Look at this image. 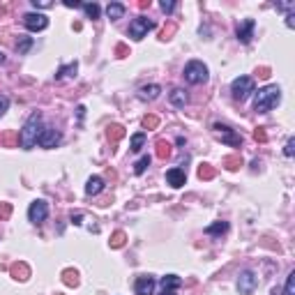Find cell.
I'll return each instance as SVG.
<instances>
[{
    "mask_svg": "<svg viewBox=\"0 0 295 295\" xmlns=\"http://www.w3.org/2000/svg\"><path fill=\"white\" fill-rule=\"evenodd\" d=\"M161 295H175L173 291H161Z\"/></svg>",
    "mask_w": 295,
    "mask_h": 295,
    "instance_id": "46",
    "label": "cell"
},
{
    "mask_svg": "<svg viewBox=\"0 0 295 295\" xmlns=\"http://www.w3.org/2000/svg\"><path fill=\"white\" fill-rule=\"evenodd\" d=\"M5 60H7V58H5V53L0 51V65H2V62H5Z\"/></svg>",
    "mask_w": 295,
    "mask_h": 295,
    "instance_id": "45",
    "label": "cell"
},
{
    "mask_svg": "<svg viewBox=\"0 0 295 295\" xmlns=\"http://www.w3.org/2000/svg\"><path fill=\"white\" fill-rule=\"evenodd\" d=\"M148 166H150V155H143V157L134 164V173H136V175L145 173V168H148Z\"/></svg>",
    "mask_w": 295,
    "mask_h": 295,
    "instance_id": "25",
    "label": "cell"
},
{
    "mask_svg": "<svg viewBox=\"0 0 295 295\" xmlns=\"http://www.w3.org/2000/svg\"><path fill=\"white\" fill-rule=\"evenodd\" d=\"M155 28V21H150L148 16H138V19H134V21L129 23V37L132 39H143L145 35H148V30H152Z\"/></svg>",
    "mask_w": 295,
    "mask_h": 295,
    "instance_id": "6",
    "label": "cell"
},
{
    "mask_svg": "<svg viewBox=\"0 0 295 295\" xmlns=\"http://www.w3.org/2000/svg\"><path fill=\"white\" fill-rule=\"evenodd\" d=\"M159 7H161V12H164V14H173L175 2H173V0H161V2H159Z\"/></svg>",
    "mask_w": 295,
    "mask_h": 295,
    "instance_id": "33",
    "label": "cell"
},
{
    "mask_svg": "<svg viewBox=\"0 0 295 295\" xmlns=\"http://www.w3.org/2000/svg\"><path fill=\"white\" fill-rule=\"evenodd\" d=\"M157 125H159V118H157V115H145V118H143V127H145V129H155Z\"/></svg>",
    "mask_w": 295,
    "mask_h": 295,
    "instance_id": "32",
    "label": "cell"
},
{
    "mask_svg": "<svg viewBox=\"0 0 295 295\" xmlns=\"http://www.w3.org/2000/svg\"><path fill=\"white\" fill-rule=\"evenodd\" d=\"M212 175H215V171H212L210 164H203V166H198V178H201V180H210Z\"/></svg>",
    "mask_w": 295,
    "mask_h": 295,
    "instance_id": "30",
    "label": "cell"
},
{
    "mask_svg": "<svg viewBox=\"0 0 295 295\" xmlns=\"http://www.w3.org/2000/svg\"><path fill=\"white\" fill-rule=\"evenodd\" d=\"M62 281H65L67 286H76V284H79V274H76L74 270H65V272H62Z\"/></svg>",
    "mask_w": 295,
    "mask_h": 295,
    "instance_id": "29",
    "label": "cell"
},
{
    "mask_svg": "<svg viewBox=\"0 0 295 295\" xmlns=\"http://www.w3.org/2000/svg\"><path fill=\"white\" fill-rule=\"evenodd\" d=\"M134 291H136V295H152V291H155V277H152V274H141V277H136Z\"/></svg>",
    "mask_w": 295,
    "mask_h": 295,
    "instance_id": "12",
    "label": "cell"
},
{
    "mask_svg": "<svg viewBox=\"0 0 295 295\" xmlns=\"http://www.w3.org/2000/svg\"><path fill=\"white\" fill-rule=\"evenodd\" d=\"M254 138H256V141H265L268 136H265V132H263V129H256V132H254Z\"/></svg>",
    "mask_w": 295,
    "mask_h": 295,
    "instance_id": "42",
    "label": "cell"
},
{
    "mask_svg": "<svg viewBox=\"0 0 295 295\" xmlns=\"http://www.w3.org/2000/svg\"><path fill=\"white\" fill-rule=\"evenodd\" d=\"M76 72H79V62H69V65H62L55 74V81H62V79H76Z\"/></svg>",
    "mask_w": 295,
    "mask_h": 295,
    "instance_id": "16",
    "label": "cell"
},
{
    "mask_svg": "<svg viewBox=\"0 0 295 295\" xmlns=\"http://www.w3.org/2000/svg\"><path fill=\"white\" fill-rule=\"evenodd\" d=\"M182 76H185V81L191 85H198V83H205L208 79H210V72H208V65L201 60H189L187 65H185V72H182Z\"/></svg>",
    "mask_w": 295,
    "mask_h": 295,
    "instance_id": "3",
    "label": "cell"
},
{
    "mask_svg": "<svg viewBox=\"0 0 295 295\" xmlns=\"http://www.w3.org/2000/svg\"><path fill=\"white\" fill-rule=\"evenodd\" d=\"M9 212H12V208H9V205H0V217H7Z\"/></svg>",
    "mask_w": 295,
    "mask_h": 295,
    "instance_id": "44",
    "label": "cell"
},
{
    "mask_svg": "<svg viewBox=\"0 0 295 295\" xmlns=\"http://www.w3.org/2000/svg\"><path fill=\"white\" fill-rule=\"evenodd\" d=\"M125 12H127V7H125L122 2H108V7H106V16H108L111 21H118V19H122V16H125Z\"/></svg>",
    "mask_w": 295,
    "mask_h": 295,
    "instance_id": "17",
    "label": "cell"
},
{
    "mask_svg": "<svg viewBox=\"0 0 295 295\" xmlns=\"http://www.w3.org/2000/svg\"><path fill=\"white\" fill-rule=\"evenodd\" d=\"M143 145H145V134H143V132L134 134V136H132V141H129V148H132L134 152H141V148H143Z\"/></svg>",
    "mask_w": 295,
    "mask_h": 295,
    "instance_id": "24",
    "label": "cell"
},
{
    "mask_svg": "<svg viewBox=\"0 0 295 295\" xmlns=\"http://www.w3.org/2000/svg\"><path fill=\"white\" fill-rule=\"evenodd\" d=\"M44 127L46 125H44V120H42V113H39V111H32L30 118H28L26 125H23L21 134H19V145H21L23 150H30L32 145H37Z\"/></svg>",
    "mask_w": 295,
    "mask_h": 295,
    "instance_id": "1",
    "label": "cell"
},
{
    "mask_svg": "<svg viewBox=\"0 0 295 295\" xmlns=\"http://www.w3.org/2000/svg\"><path fill=\"white\" fill-rule=\"evenodd\" d=\"M286 26H288V28H295V14H293V12L286 14Z\"/></svg>",
    "mask_w": 295,
    "mask_h": 295,
    "instance_id": "40",
    "label": "cell"
},
{
    "mask_svg": "<svg viewBox=\"0 0 295 295\" xmlns=\"http://www.w3.org/2000/svg\"><path fill=\"white\" fill-rule=\"evenodd\" d=\"M256 286H258V277L251 270H242L238 274V291H240V295H251L256 291Z\"/></svg>",
    "mask_w": 295,
    "mask_h": 295,
    "instance_id": "8",
    "label": "cell"
},
{
    "mask_svg": "<svg viewBox=\"0 0 295 295\" xmlns=\"http://www.w3.org/2000/svg\"><path fill=\"white\" fill-rule=\"evenodd\" d=\"M284 155H286V157H293V155H295V138H288V141H286Z\"/></svg>",
    "mask_w": 295,
    "mask_h": 295,
    "instance_id": "34",
    "label": "cell"
},
{
    "mask_svg": "<svg viewBox=\"0 0 295 295\" xmlns=\"http://www.w3.org/2000/svg\"><path fill=\"white\" fill-rule=\"evenodd\" d=\"M122 136H125V127H120V125H111V127H108V138L120 141Z\"/></svg>",
    "mask_w": 295,
    "mask_h": 295,
    "instance_id": "27",
    "label": "cell"
},
{
    "mask_svg": "<svg viewBox=\"0 0 295 295\" xmlns=\"http://www.w3.org/2000/svg\"><path fill=\"white\" fill-rule=\"evenodd\" d=\"M228 231V221H215L210 226L205 228V233L208 235H224Z\"/></svg>",
    "mask_w": 295,
    "mask_h": 295,
    "instance_id": "22",
    "label": "cell"
},
{
    "mask_svg": "<svg viewBox=\"0 0 295 295\" xmlns=\"http://www.w3.org/2000/svg\"><path fill=\"white\" fill-rule=\"evenodd\" d=\"M254 28H256V21H254V19H244V21L238 23V28H235L238 42H240V44H249L251 37H254Z\"/></svg>",
    "mask_w": 295,
    "mask_h": 295,
    "instance_id": "10",
    "label": "cell"
},
{
    "mask_svg": "<svg viewBox=\"0 0 295 295\" xmlns=\"http://www.w3.org/2000/svg\"><path fill=\"white\" fill-rule=\"evenodd\" d=\"M102 189H104V180H102L99 175L88 178V182H85V194H88V196H97Z\"/></svg>",
    "mask_w": 295,
    "mask_h": 295,
    "instance_id": "15",
    "label": "cell"
},
{
    "mask_svg": "<svg viewBox=\"0 0 295 295\" xmlns=\"http://www.w3.org/2000/svg\"><path fill=\"white\" fill-rule=\"evenodd\" d=\"M62 5H65V7H81L83 2H76V0H65Z\"/></svg>",
    "mask_w": 295,
    "mask_h": 295,
    "instance_id": "43",
    "label": "cell"
},
{
    "mask_svg": "<svg viewBox=\"0 0 295 295\" xmlns=\"http://www.w3.org/2000/svg\"><path fill=\"white\" fill-rule=\"evenodd\" d=\"M30 49H32V37H26V35H21V37L16 39V53H19V55H26Z\"/></svg>",
    "mask_w": 295,
    "mask_h": 295,
    "instance_id": "20",
    "label": "cell"
},
{
    "mask_svg": "<svg viewBox=\"0 0 295 295\" xmlns=\"http://www.w3.org/2000/svg\"><path fill=\"white\" fill-rule=\"evenodd\" d=\"M30 2H32V7L35 9H46V7H51L53 5L51 0H30Z\"/></svg>",
    "mask_w": 295,
    "mask_h": 295,
    "instance_id": "35",
    "label": "cell"
},
{
    "mask_svg": "<svg viewBox=\"0 0 295 295\" xmlns=\"http://www.w3.org/2000/svg\"><path fill=\"white\" fill-rule=\"evenodd\" d=\"M83 115H85V106H76V118H79V122L83 120Z\"/></svg>",
    "mask_w": 295,
    "mask_h": 295,
    "instance_id": "41",
    "label": "cell"
},
{
    "mask_svg": "<svg viewBox=\"0 0 295 295\" xmlns=\"http://www.w3.org/2000/svg\"><path fill=\"white\" fill-rule=\"evenodd\" d=\"M60 141H62L60 132H58V129H55V127H49V125H46V127H44V132H42V136H39V141H37V143L42 145V148H46V150H51V148H55V145L60 143Z\"/></svg>",
    "mask_w": 295,
    "mask_h": 295,
    "instance_id": "11",
    "label": "cell"
},
{
    "mask_svg": "<svg viewBox=\"0 0 295 295\" xmlns=\"http://www.w3.org/2000/svg\"><path fill=\"white\" fill-rule=\"evenodd\" d=\"M23 26L32 32L46 30V28H49V16L39 14V12H28V14H23Z\"/></svg>",
    "mask_w": 295,
    "mask_h": 295,
    "instance_id": "7",
    "label": "cell"
},
{
    "mask_svg": "<svg viewBox=\"0 0 295 295\" xmlns=\"http://www.w3.org/2000/svg\"><path fill=\"white\" fill-rule=\"evenodd\" d=\"M284 295H295V270H291L286 277V286H284Z\"/></svg>",
    "mask_w": 295,
    "mask_h": 295,
    "instance_id": "26",
    "label": "cell"
},
{
    "mask_svg": "<svg viewBox=\"0 0 295 295\" xmlns=\"http://www.w3.org/2000/svg\"><path fill=\"white\" fill-rule=\"evenodd\" d=\"M212 132H215V136L219 138L221 143L231 145V148H238V145L242 143V136H240V134H235V132H233L231 127H228V125L215 122V125H212Z\"/></svg>",
    "mask_w": 295,
    "mask_h": 295,
    "instance_id": "5",
    "label": "cell"
},
{
    "mask_svg": "<svg viewBox=\"0 0 295 295\" xmlns=\"http://www.w3.org/2000/svg\"><path fill=\"white\" fill-rule=\"evenodd\" d=\"M12 274H14L16 279L26 281L28 277H30V270H28V265H26V263H14V265H12Z\"/></svg>",
    "mask_w": 295,
    "mask_h": 295,
    "instance_id": "21",
    "label": "cell"
},
{
    "mask_svg": "<svg viewBox=\"0 0 295 295\" xmlns=\"http://www.w3.org/2000/svg\"><path fill=\"white\" fill-rule=\"evenodd\" d=\"M274 7H277V9H281V12H286V9H288V12H291V9H295V2H293V0H291V2H277Z\"/></svg>",
    "mask_w": 295,
    "mask_h": 295,
    "instance_id": "38",
    "label": "cell"
},
{
    "mask_svg": "<svg viewBox=\"0 0 295 295\" xmlns=\"http://www.w3.org/2000/svg\"><path fill=\"white\" fill-rule=\"evenodd\" d=\"M238 166H240V157H228L226 159V168H228V171H235Z\"/></svg>",
    "mask_w": 295,
    "mask_h": 295,
    "instance_id": "37",
    "label": "cell"
},
{
    "mask_svg": "<svg viewBox=\"0 0 295 295\" xmlns=\"http://www.w3.org/2000/svg\"><path fill=\"white\" fill-rule=\"evenodd\" d=\"M81 7H83V12H85L88 19H99V14H102V7H99L97 2H83Z\"/></svg>",
    "mask_w": 295,
    "mask_h": 295,
    "instance_id": "23",
    "label": "cell"
},
{
    "mask_svg": "<svg viewBox=\"0 0 295 295\" xmlns=\"http://www.w3.org/2000/svg\"><path fill=\"white\" fill-rule=\"evenodd\" d=\"M49 217V203L46 201H32L30 208H28V219L32 224H42Z\"/></svg>",
    "mask_w": 295,
    "mask_h": 295,
    "instance_id": "9",
    "label": "cell"
},
{
    "mask_svg": "<svg viewBox=\"0 0 295 295\" xmlns=\"http://www.w3.org/2000/svg\"><path fill=\"white\" fill-rule=\"evenodd\" d=\"M281 102V88L279 85H265L254 95V111L256 113H268Z\"/></svg>",
    "mask_w": 295,
    "mask_h": 295,
    "instance_id": "2",
    "label": "cell"
},
{
    "mask_svg": "<svg viewBox=\"0 0 295 295\" xmlns=\"http://www.w3.org/2000/svg\"><path fill=\"white\" fill-rule=\"evenodd\" d=\"M168 99H171V104L178 106V108H185V104L189 102V97H187V92L182 90V88H175L171 95H168Z\"/></svg>",
    "mask_w": 295,
    "mask_h": 295,
    "instance_id": "18",
    "label": "cell"
},
{
    "mask_svg": "<svg viewBox=\"0 0 295 295\" xmlns=\"http://www.w3.org/2000/svg\"><path fill=\"white\" fill-rule=\"evenodd\" d=\"M157 155H159L161 159L168 157V155H171V145H168L166 141H159V143H157Z\"/></svg>",
    "mask_w": 295,
    "mask_h": 295,
    "instance_id": "31",
    "label": "cell"
},
{
    "mask_svg": "<svg viewBox=\"0 0 295 295\" xmlns=\"http://www.w3.org/2000/svg\"><path fill=\"white\" fill-rule=\"evenodd\" d=\"M125 240H127V235L122 233V231H115L113 238H111V247H113V249H120L122 244H125Z\"/></svg>",
    "mask_w": 295,
    "mask_h": 295,
    "instance_id": "28",
    "label": "cell"
},
{
    "mask_svg": "<svg viewBox=\"0 0 295 295\" xmlns=\"http://www.w3.org/2000/svg\"><path fill=\"white\" fill-rule=\"evenodd\" d=\"M231 92H233V99L244 102L251 92H256V81H254L251 76H238L233 83H231Z\"/></svg>",
    "mask_w": 295,
    "mask_h": 295,
    "instance_id": "4",
    "label": "cell"
},
{
    "mask_svg": "<svg viewBox=\"0 0 295 295\" xmlns=\"http://www.w3.org/2000/svg\"><path fill=\"white\" fill-rule=\"evenodd\" d=\"M159 95H161V85H157V83L143 85V88L138 90V99H143V102H152V99H157Z\"/></svg>",
    "mask_w": 295,
    "mask_h": 295,
    "instance_id": "14",
    "label": "cell"
},
{
    "mask_svg": "<svg viewBox=\"0 0 295 295\" xmlns=\"http://www.w3.org/2000/svg\"><path fill=\"white\" fill-rule=\"evenodd\" d=\"M72 224L81 226V224H83V212H76V215H72Z\"/></svg>",
    "mask_w": 295,
    "mask_h": 295,
    "instance_id": "39",
    "label": "cell"
},
{
    "mask_svg": "<svg viewBox=\"0 0 295 295\" xmlns=\"http://www.w3.org/2000/svg\"><path fill=\"white\" fill-rule=\"evenodd\" d=\"M7 108H9V97H7V95H0V118L5 115Z\"/></svg>",
    "mask_w": 295,
    "mask_h": 295,
    "instance_id": "36",
    "label": "cell"
},
{
    "mask_svg": "<svg viewBox=\"0 0 295 295\" xmlns=\"http://www.w3.org/2000/svg\"><path fill=\"white\" fill-rule=\"evenodd\" d=\"M166 182L168 185H171V187H175V189H178V187H185V182H187V173H185V171H182V168H168L166 171Z\"/></svg>",
    "mask_w": 295,
    "mask_h": 295,
    "instance_id": "13",
    "label": "cell"
},
{
    "mask_svg": "<svg viewBox=\"0 0 295 295\" xmlns=\"http://www.w3.org/2000/svg\"><path fill=\"white\" fill-rule=\"evenodd\" d=\"M182 286V279L178 274H166L164 279H161V291H175V288Z\"/></svg>",
    "mask_w": 295,
    "mask_h": 295,
    "instance_id": "19",
    "label": "cell"
}]
</instances>
